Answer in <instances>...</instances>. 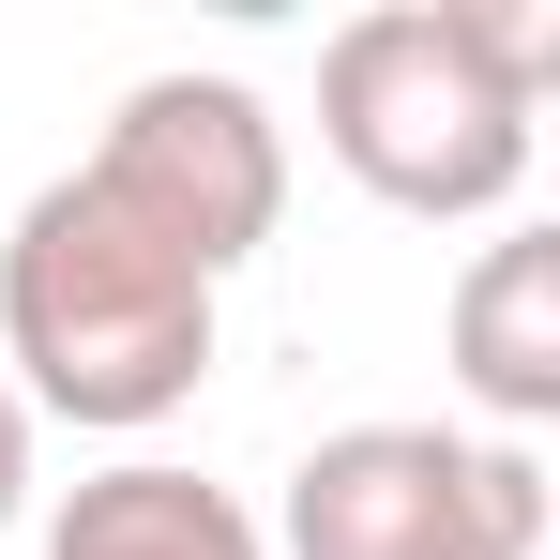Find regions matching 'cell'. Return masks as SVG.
I'll use <instances>...</instances> for the list:
<instances>
[{"instance_id": "cell-1", "label": "cell", "mask_w": 560, "mask_h": 560, "mask_svg": "<svg viewBox=\"0 0 560 560\" xmlns=\"http://www.w3.org/2000/svg\"><path fill=\"white\" fill-rule=\"evenodd\" d=\"M546 77L560 0H378L318 46V152L409 228H485L530 183Z\"/></svg>"}, {"instance_id": "cell-2", "label": "cell", "mask_w": 560, "mask_h": 560, "mask_svg": "<svg viewBox=\"0 0 560 560\" xmlns=\"http://www.w3.org/2000/svg\"><path fill=\"white\" fill-rule=\"evenodd\" d=\"M0 378H15L31 424L152 440L212 378V273L167 258L92 167H61L0 228Z\"/></svg>"}, {"instance_id": "cell-3", "label": "cell", "mask_w": 560, "mask_h": 560, "mask_svg": "<svg viewBox=\"0 0 560 560\" xmlns=\"http://www.w3.org/2000/svg\"><path fill=\"white\" fill-rule=\"evenodd\" d=\"M273 560H530L546 546V455L485 424H334L288 469Z\"/></svg>"}, {"instance_id": "cell-4", "label": "cell", "mask_w": 560, "mask_h": 560, "mask_svg": "<svg viewBox=\"0 0 560 560\" xmlns=\"http://www.w3.org/2000/svg\"><path fill=\"white\" fill-rule=\"evenodd\" d=\"M77 167H92L167 258H197L212 288L288 228V121L243 92V77H197V61H183V77H137Z\"/></svg>"}, {"instance_id": "cell-5", "label": "cell", "mask_w": 560, "mask_h": 560, "mask_svg": "<svg viewBox=\"0 0 560 560\" xmlns=\"http://www.w3.org/2000/svg\"><path fill=\"white\" fill-rule=\"evenodd\" d=\"M440 364H455L469 424L485 440H546L560 424V243L546 228H500L440 303Z\"/></svg>"}, {"instance_id": "cell-6", "label": "cell", "mask_w": 560, "mask_h": 560, "mask_svg": "<svg viewBox=\"0 0 560 560\" xmlns=\"http://www.w3.org/2000/svg\"><path fill=\"white\" fill-rule=\"evenodd\" d=\"M46 560H273V546H258V515H243L212 469L121 455V469H92V485L46 515Z\"/></svg>"}, {"instance_id": "cell-7", "label": "cell", "mask_w": 560, "mask_h": 560, "mask_svg": "<svg viewBox=\"0 0 560 560\" xmlns=\"http://www.w3.org/2000/svg\"><path fill=\"white\" fill-rule=\"evenodd\" d=\"M31 515V409H15V378H0V530Z\"/></svg>"}]
</instances>
